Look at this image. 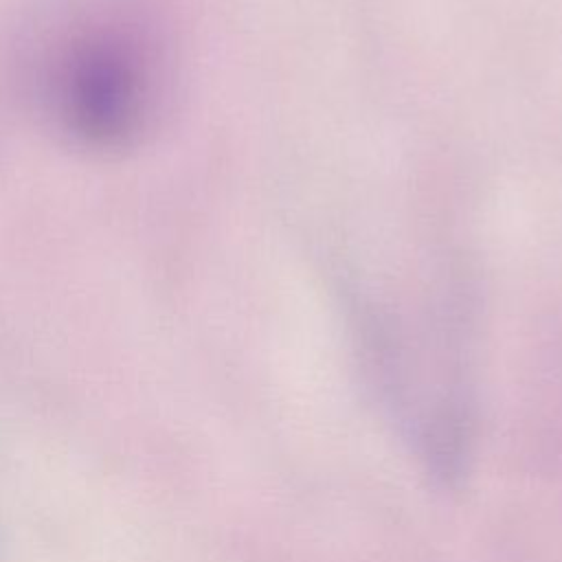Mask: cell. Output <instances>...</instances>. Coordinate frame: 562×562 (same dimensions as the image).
I'll return each instance as SVG.
<instances>
[{"instance_id":"obj_1","label":"cell","mask_w":562,"mask_h":562,"mask_svg":"<svg viewBox=\"0 0 562 562\" xmlns=\"http://www.w3.org/2000/svg\"><path fill=\"white\" fill-rule=\"evenodd\" d=\"M57 125L88 147H123L154 116L156 57L119 24H88L53 50L44 77Z\"/></svg>"}]
</instances>
